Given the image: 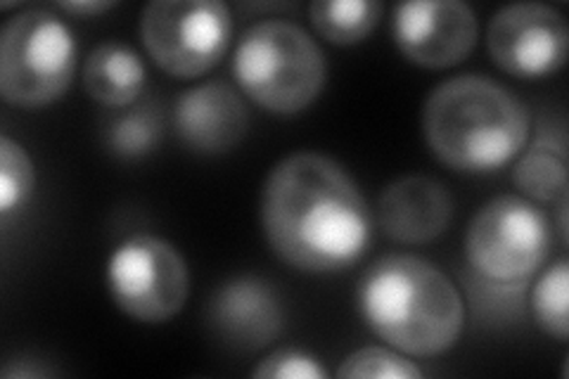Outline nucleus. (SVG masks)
<instances>
[{"mask_svg": "<svg viewBox=\"0 0 569 379\" xmlns=\"http://www.w3.org/2000/svg\"><path fill=\"white\" fill-rule=\"evenodd\" d=\"M259 213L273 255L301 273H340L366 257L372 240L359 183L323 152L282 157L263 180Z\"/></svg>", "mask_w": 569, "mask_h": 379, "instance_id": "f257e3e1", "label": "nucleus"}, {"mask_svg": "<svg viewBox=\"0 0 569 379\" xmlns=\"http://www.w3.org/2000/svg\"><path fill=\"white\" fill-rule=\"evenodd\" d=\"M356 303L372 335L411 358L443 356L466 330V299L456 282L416 255H387L370 263Z\"/></svg>", "mask_w": 569, "mask_h": 379, "instance_id": "f03ea898", "label": "nucleus"}, {"mask_svg": "<svg viewBox=\"0 0 569 379\" xmlns=\"http://www.w3.org/2000/svg\"><path fill=\"white\" fill-rule=\"evenodd\" d=\"M422 136L443 167L493 173L518 159L531 136L527 107L485 74L441 81L422 104Z\"/></svg>", "mask_w": 569, "mask_h": 379, "instance_id": "7ed1b4c3", "label": "nucleus"}, {"mask_svg": "<svg viewBox=\"0 0 569 379\" xmlns=\"http://www.w3.org/2000/svg\"><path fill=\"white\" fill-rule=\"evenodd\" d=\"M240 93L261 110L295 117L320 98L328 83V58L313 36L288 20L249 27L233 52Z\"/></svg>", "mask_w": 569, "mask_h": 379, "instance_id": "20e7f679", "label": "nucleus"}, {"mask_svg": "<svg viewBox=\"0 0 569 379\" xmlns=\"http://www.w3.org/2000/svg\"><path fill=\"white\" fill-rule=\"evenodd\" d=\"M74 31L48 8L17 12L0 31V96L17 110H41L64 98L77 74Z\"/></svg>", "mask_w": 569, "mask_h": 379, "instance_id": "39448f33", "label": "nucleus"}, {"mask_svg": "<svg viewBox=\"0 0 569 379\" xmlns=\"http://www.w3.org/2000/svg\"><path fill=\"white\" fill-rule=\"evenodd\" d=\"M553 223L522 195H496L477 209L466 230V261L477 278L527 285L553 249Z\"/></svg>", "mask_w": 569, "mask_h": 379, "instance_id": "423d86ee", "label": "nucleus"}, {"mask_svg": "<svg viewBox=\"0 0 569 379\" xmlns=\"http://www.w3.org/2000/svg\"><path fill=\"white\" fill-rule=\"evenodd\" d=\"M140 41L173 79H198L233 41V14L221 0H152L140 12Z\"/></svg>", "mask_w": 569, "mask_h": 379, "instance_id": "0eeeda50", "label": "nucleus"}, {"mask_svg": "<svg viewBox=\"0 0 569 379\" xmlns=\"http://www.w3.org/2000/svg\"><path fill=\"white\" fill-rule=\"evenodd\" d=\"M104 282L117 309L131 320L159 325L186 309L190 268L169 240L138 232L114 247Z\"/></svg>", "mask_w": 569, "mask_h": 379, "instance_id": "6e6552de", "label": "nucleus"}, {"mask_svg": "<svg viewBox=\"0 0 569 379\" xmlns=\"http://www.w3.org/2000/svg\"><path fill=\"white\" fill-rule=\"evenodd\" d=\"M491 62L508 77L537 81L556 74L567 62L569 27L565 14L546 3H510L487 24Z\"/></svg>", "mask_w": 569, "mask_h": 379, "instance_id": "1a4fd4ad", "label": "nucleus"}, {"mask_svg": "<svg viewBox=\"0 0 569 379\" xmlns=\"http://www.w3.org/2000/svg\"><path fill=\"white\" fill-rule=\"evenodd\" d=\"M391 36L408 62L422 69H451L470 58L479 22L462 0H411L395 8Z\"/></svg>", "mask_w": 569, "mask_h": 379, "instance_id": "9d476101", "label": "nucleus"}, {"mask_svg": "<svg viewBox=\"0 0 569 379\" xmlns=\"http://www.w3.org/2000/svg\"><path fill=\"white\" fill-rule=\"evenodd\" d=\"M207 322L221 341L238 351H259L280 337L284 309L269 280L236 276L213 290Z\"/></svg>", "mask_w": 569, "mask_h": 379, "instance_id": "9b49d317", "label": "nucleus"}, {"mask_svg": "<svg viewBox=\"0 0 569 379\" xmlns=\"http://www.w3.org/2000/svg\"><path fill=\"white\" fill-rule=\"evenodd\" d=\"M171 121L176 138L190 152L223 154L247 136L249 110L236 86L207 81L178 96Z\"/></svg>", "mask_w": 569, "mask_h": 379, "instance_id": "f8f14e48", "label": "nucleus"}, {"mask_svg": "<svg viewBox=\"0 0 569 379\" xmlns=\"http://www.w3.org/2000/svg\"><path fill=\"white\" fill-rule=\"evenodd\" d=\"M453 219L449 188L430 176H401L380 192L378 223L391 242L422 247L439 240Z\"/></svg>", "mask_w": 569, "mask_h": 379, "instance_id": "ddd939ff", "label": "nucleus"}, {"mask_svg": "<svg viewBox=\"0 0 569 379\" xmlns=\"http://www.w3.org/2000/svg\"><path fill=\"white\" fill-rule=\"evenodd\" d=\"M81 79L86 93L96 102L112 110H127L140 100L148 71L131 46L104 41L86 58Z\"/></svg>", "mask_w": 569, "mask_h": 379, "instance_id": "4468645a", "label": "nucleus"}, {"mask_svg": "<svg viewBox=\"0 0 569 379\" xmlns=\"http://www.w3.org/2000/svg\"><path fill=\"white\" fill-rule=\"evenodd\" d=\"M512 183L533 205H556L567 197L565 136L541 131L512 164Z\"/></svg>", "mask_w": 569, "mask_h": 379, "instance_id": "2eb2a0df", "label": "nucleus"}, {"mask_svg": "<svg viewBox=\"0 0 569 379\" xmlns=\"http://www.w3.org/2000/svg\"><path fill=\"white\" fill-rule=\"evenodd\" d=\"M382 12V3L376 0H313L309 20L328 43L356 46L376 31Z\"/></svg>", "mask_w": 569, "mask_h": 379, "instance_id": "dca6fc26", "label": "nucleus"}, {"mask_svg": "<svg viewBox=\"0 0 569 379\" xmlns=\"http://www.w3.org/2000/svg\"><path fill=\"white\" fill-rule=\"evenodd\" d=\"M164 136V117L157 102L133 104L104 129V148L117 159L138 161L150 157Z\"/></svg>", "mask_w": 569, "mask_h": 379, "instance_id": "f3484780", "label": "nucleus"}, {"mask_svg": "<svg viewBox=\"0 0 569 379\" xmlns=\"http://www.w3.org/2000/svg\"><path fill=\"white\" fill-rule=\"evenodd\" d=\"M531 287V313L533 320L556 341L569 337V261L562 257L550 266H543Z\"/></svg>", "mask_w": 569, "mask_h": 379, "instance_id": "a211bd4d", "label": "nucleus"}, {"mask_svg": "<svg viewBox=\"0 0 569 379\" xmlns=\"http://www.w3.org/2000/svg\"><path fill=\"white\" fill-rule=\"evenodd\" d=\"M36 186V169L24 146L10 136L0 138V221L8 228L20 213Z\"/></svg>", "mask_w": 569, "mask_h": 379, "instance_id": "6ab92c4d", "label": "nucleus"}, {"mask_svg": "<svg viewBox=\"0 0 569 379\" xmlns=\"http://www.w3.org/2000/svg\"><path fill=\"white\" fill-rule=\"evenodd\" d=\"M422 375L411 356L385 347L356 349L337 368V377L345 379H420Z\"/></svg>", "mask_w": 569, "mask_h": 379, "instance_id": "aec40b11", "label": "nucleus"}, {"mask_svg": "<svg viewBox=\"0 0 569 379\" xmlns=\"http://www.w3.org/2000/svg\"><path fill=\"white\" fill-rule=\"evenodd\" d=\"M257 379H328L330 372L320 360L301 349H276L266 353L252 370Z\"/></svg>", "mask_w": 569, "mask_h": 379, "instance_id": "412c9836", "label": "nucleus"}, {"mask_svg": "<svg viewBox=\"0 0 569 379\" xmlns=\"http://www.w3.org/2000/svg\"><path fill=\"white\" fill-rule=\"evenodd\" d=\"M0 375H3L6 379H36V377H56L58 370L43 366L41 360H36V358L17 356V358L6 360L3 372Z\"/></svg>", "mask_w": 569, "mask_h": 379, "instance_id": "4be33fe9", "label": "nucleus"}, {"mask_svg": "<svg viewBox=\"0 0 569 379\" xmlns=\"http://www.w3.org/2000/svg\"><path fill=\"white\" fill-rule=\"evenodd\" d=\"M56 8L77 17H98L107 10L117 8V3L114 0H67V3H58Z\"/></svg>", "mask_w": 569, "mask_h": 379, "instance_id": "5701e85b", "label": "nucleus"}]
</instances>
